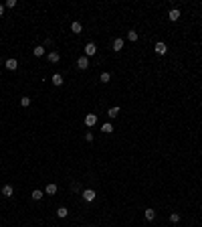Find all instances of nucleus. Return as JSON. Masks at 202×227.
Instances as JSON below:
<instances>
[{
  "instance_id": "nucleus-1",
  "label": "nucleus",
  "mask_w": 202,
  "mask_h": 227,
  "mask_svg": "<svg viewBox=\"0 0 202 227\" xmlns=\"http://www.w3.org/2000/svg\"><path fill=\"white\" fill-rule=\"evenodd\" d=\"M83 199H85L87 203H91V201H95V197H97V193L95 191H93V188H85V191H83Z\"/></svg>"
},
{
  "instance_id": "nucleus-2",
  "label": "nucleus",
  "mask_w": 202,
  "mask_h": 227,
  "mask_svg": "<svg viewBox=\"0 0 202 227\" xmlns=\"http://www.w3.org/2000/svg\"><path fill=\"white\" fill-rule=\"evenodd\" d=\"M95 124H97V116H95V114H87V116H85V126H87V128H93Z\"/></svg>"
},
{
  "instance_id": "nucleus-3",
  "label": "nucleus",
  "mask_w": 202,
  "mask_h": 227,
  "mask_svg": "<svg viewBox=\"0 0 202 227\" xmlns=\"http://www.w3.org/2000/svg\"><path fill=\"white\" fill-rule=\"evenodd\" d=\"M4 67L8 69V71H16V69H18V61H16V59H6Z\"/></svg>"
},
{
  "instance_id": "nucleus-4",
  "label": "nucleus",
  "mask_w": 202,
  "mask_h": 227,
  "mask_svg": "<svg viewBox=\"0 0 202 227\" xmlns=\"http://www.w3.org/2000/svg\"><path fill=\"white\" fill-rule=\"evenodd\" d=\"M95 53H97L95 43H87L85 45V57H91V55H95Z\"/></svg>"
},
{
  "instance_id": "nucleus-5",
  "label": "nucleus",
  "mask_w": 202,
  "mask_h": 227,
  "mask_svg": "<svg viewBox=\"0 0 202 227\" xmlns=\"http://www.w3.org/2000/svg\"><path fill=\"white\" fill-rule=\"evenodd\" d=\"M154 51H156V53H158V55H166V51H168V47H166V43H162V41H160V43H156Z\"/></svg>"
},
{
  "instance_id": "nucleus-6",
  "label": "nucleus",
  "mask_w": 202,
  "mask_h": 227,
  "mask_svg": "<svg viewBox=\"0 0 202 227\" xmlns=\"http://www.w3.org/2000/svg\"><path fill=\"white\" fill-rule=\"evenodd\" d=\"M77 67H79V69H87V67H89V59H87L85 55L77 59Z\"/></svg>"
},
{
  "instance_id": "nucleus-7",
  "label": "nucleus",
  "mask_w": 202,
  "mask_h": 227,
  "mask_svg": "<svg viewBox=\"0 0 202 227\" xmlns=\"http://www.w3.org/2000/svg\"><path fill=\"white\" fill-rule=\"evenodd\" d=\"M168 18L172 20V22H176V20L180 18V10H178V8H172V10L168 12Z\"/></svg>"
},
{
  "instance_id": "nucleus-8",
  "label": "nucleus",
  "mask_w": 202,
  "mask_h": 227,
  "mask_svg": "<svg viewBox=\"0 0 202 227\" xmlns=\"http://www.w3.org/2000/svg\"><path fill=\"white\" fill-rule=\"evenodd\" d=\"M2 195H4V197H12V195H14L12 184H4V187H2Z\"/></svg>"
},
{
  "instance_id": "nucleus-9",
  "label": "nucleus",
  "mask_w": 202,
  "mask_h": 227,
  "mask_svg": "<svg viewBox=\"0 0 202 227\" xmlns=\"http://www.w3.org/2000/svg\"><path fill=\"white\" fill-rule=\"evenodd\" d=\"M47 59H49V61H51V63H59V59H61V55H59L57 51H51V53L47 55Z\"/></svg>"
},
{
  "instance_id": "nucleus-10",
  "label": "nucleus",
  "mask_w": 202,
  "mask_h": 227,
  "mask_svg": "<svg viewBox=\"0 0 202 227\" xmlns=\"http://www.w3.org/2000/svg\"><path fill=\"white\" fill-rule=\"evenodd\" d=\"M45 193H47V195H55V193H57V184H55V183H49L47 188H45Z\"/></svg>"
},
{
  "instance_id": "nucleus-11",
  "label": "nucleus",
  "mask_w": 202,
  "mask_h": 227,
  "mask_svg": "<svg viewBox=\"0 0 202 227\" xmlns=\"http://www.w3.org/2000/svg\"><path fill=\"white\" fill-rule=\"evenodd\" d=\"M43 191H39V188H34L33 193H30V197H33V201H41V199H43Z\"/></svg>"
},
{
  "instance_id": "nucleus-12",
  "label": "nucleus",
  "mask_w": 202,
  "mask_h": 227,
  "mask_svg": "<svg viewBox=\"0 0 202 227\" xmlns=\"http://www.w3.org/2000/svg\"><path fill=\"white\" fill-rule=\"evenodd\" d=\"M121 49H123V39L117 37V39L113 41V51H121Z\"/></svg>"
},
{
  "instance_id": "nucleus-13",
  "label": "nucleus",
  "mask_w": 202,
  "mask_h": 227,
  "mask_svg": "<svg viewBox=\"0 0 202 227\" xmlns=\"http://www.w3.org/2000/svg\"><path fill=\"white\" fill-rule=\"evenodd\" d=\"M53 85H63V75H61V73H55V75H53Z\"/></svg>"
},
{
  "instance_id": "nucleus-14",
  "label": "nucleus",
  "mask_w": 202,
  "mask_h": 227,
  "mask_svg": "<svg viewBox=\"0 0 202 227\" xmlns=\"http://www.w3.org/2000/svg\"><path fill=\"white\" fill-rule=\"evenodd\" d=\"M144 215H146V219H148V221H154V219H156V211H154V209H146Z\"/></svg>"
},
{
  "instance_id": "nucleus-15",
  "label": "nucleus",
  "mask_w": 202,
  "mask_h": 227,
  "mask_svg": "<svg viewBox=\"0 0 202 227\" xmlns=\"http://www.w3.org/2000/svg\"><path fill=\"white\" fill-rule=\"evenodd\" d=\"M71 30H73V33H75V34H79V33H81V30H83L81 22H73V24H71Z\"/></svg>"
},
{
  "instance_id": "nucleus-16",
  "label": "nucleus",
  "mask_w": 202,
  "mask_h": 227,
  "mask_svg": "<svg viewBox=\"0 0 202 227\" xmlns=\"http://www.w3.org/2000/svg\"><path fill=\"white\" fill-rule=\"evenodd\" d=\"M33 55H34V57H43V55H45V47H34Z\"/></svg>"
},
{
  "instance_id": "nucleus-17",
  "label": "nucleus",
  "mask_w": 202,
  "mask_h": 227,
  "mask_svg": "<svg viewBox=\"0 0 202 227\" xmlns=\"http://www.w3.org/2000/svg\"><path fill=\"white\" fill-rule=\"evenodd\" d=\"M57 215H59L61 219L67 217V215H69V209H67V207H59V209H57Z\"/></svg>"
},
{
  "instance_id": "nucleus-18",
  "label": "nucleus",
  "mask_w": 202,
  "mask_h": 227,
  "mask_svg": "<svg viewBox=\"0 0 202 227\" xmlns=\"http://www.w3.org/2000/svg\"><path fill=\"white\" fill-rule=\"evenodd\" d=\"M101 132H105V134H111V132H113V126H111L109 122H107V124L101 126Z\"/></svg>"
},
{
  "instance_id": "nucleus-19",
  "label": "nucleus",
  "mask_w": 202,
  "mask_h": 227,
  "mask_svg": "<svg viewBox=\"0 0 202 227\" xmlns=\"http://www.w3.org/2000/svg\"><path fill=\"white\" fill-rule=\"evenodd\" d=\"M109 79H111V73H101V77H99V81L101 83H109Z\"/></svg>"
},
{
  "instance_id": "nucleus-20",
  "label": "nucleus",
  "mask_w": 202,
  "mask_h": 227,
  "mask_svg": "<svg viewBox=\"0 0 202 227\" xmlns=\"http://www.w3.org/2000/svg\"><path fill=\"white\" fill-rule=\"evenodd\" d=\"M117 114H119V107H109V111H107L109 118H117Z\"/></svg>"
},
{
  "instance_id": "nucleus-21",
  "label": "nucleus",
  "mask_w": 202,
  "mask_h": 227,
  "mask_svg": "<svg viewBox=\"0 0 202 227\" xmlns=\"http://www.w3.org/2000/svg\"><path fill=\"white\" fill-rule=\"evenodd\" d=\"M20 106H22V107H29L30 106V97H20Z\"/></svg>"
},
{
  "instance_id": "nucleus-22",
  "label": "nucleus",
  "mask_w": 202,
  "mask_h": 227,
  "mask_svg": "<svg viewBox=\"0 0 202 227\" xmlns=\"http://www.w3.org/2000/svg\"><path fill=\"white\" fill-rule=\"evenodd\" d=\"M127 39H130L131 43H134V41H138V33H135V30H130V33H127Z\"/></svg>"
},
{
  "instance_id": "nucleus-23",
  "label": "nucleus",
  "mask_w": 202,
  "mask_h": 227,
  "mask_svg": "<svg viewBox=\"0 0 202 227\" xmlns=\"http://www.w3.org/2000/svg\"><path fill=\"white\" fill-rule=\"evenodd\" d=\"M170 221H172V223H178L180 221V215H178V213H172V215H170Z\"/></svg>"
},
{
  "instance_id": "nucleus-24",
  "label": "nucleus",
  "mask_w": 202,
  "mask_h": 227,
  "mask_svg": "<svg viewBox=\"0 0 202 227\" xmlns=\"http://www.w3.org/2000/svg\"><path fill=\"white\" fill-rule=\"evenodd\" d=\"M6 6H8V8H14V6H16V0H6Z\"/></svg>"
},
{
  "instance_id": "nucleus-25",
  "label": "nucleus",
  "mask_w": 202,
  "mask_h": 227,
  "mask_svg": "<svg viewBox=\"0 0 202 227\" xmlns=\"http://www.w3.org/2000/svg\"><path fill=\"white\" fill-rule=\"evenodd\" d=\"M85 140L87 142H93V134H91V132H85Z\"/></svg>"
},
{
  "instance_id": "nucleus-26",
  "label": "nucleus",
  "mask_w": 202,
  "mask_h": 227,
  "mask_svg": "<svg viewBox=\"0 0 202 227\" xmlns=\"http://www.w3.org/2000/svg\"><path fill=\"white\" fill-rule=\"evenodd\" d=\"M2 12H4V6L0 4V16H2Z\"/></svg>"
}]
</instances>
